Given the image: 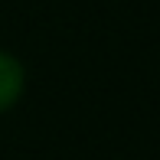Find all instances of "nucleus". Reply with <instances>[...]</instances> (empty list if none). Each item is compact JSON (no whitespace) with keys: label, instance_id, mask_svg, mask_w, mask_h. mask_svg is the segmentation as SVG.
I'll use <instances>...</instances> for the list:
<instances>
[{"label":"nucleus","instance_id":"f257e3e1","mask_svg":"<svg viewBox=\"0 0 160 160\" xmlns=\"http://www.w3.org/2000/svg\"><path fill=\"white\" fill-rule=\"evenodd\" d=\"M23 88H26L23 62H20L13 52L0 49V114H7L10 108H17V101L23 98Z\"/></svg>","mask_w":160,"mask_h":160}]
</instances>
